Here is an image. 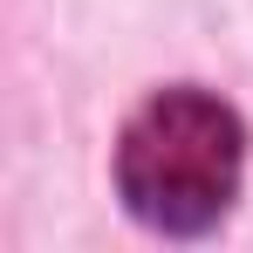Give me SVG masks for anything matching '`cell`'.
I'll return each mask as SVG.
<instances>
[{
	"mask_svg": "<svg viewBox=\"0 0 253 253\" xmlns=\"http://www.w3.org/2000/svg\"><path fill=\"white\" fill-rule=\"evenodd\" d=\"M240 171H247V130L233 103L192 83L137 103L117 137V192L130 219L171 240L212 233L240 199Z\"/></svg>",
	"mask_w": 253,
	"mask_h": 253,
	"instance_id": "cell-1",
	"label": "cell"
}]
</instances>
